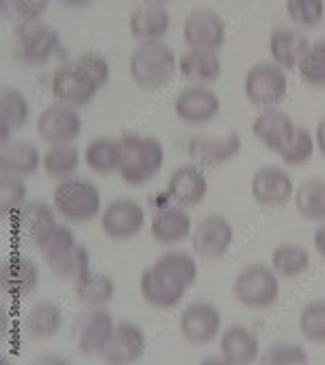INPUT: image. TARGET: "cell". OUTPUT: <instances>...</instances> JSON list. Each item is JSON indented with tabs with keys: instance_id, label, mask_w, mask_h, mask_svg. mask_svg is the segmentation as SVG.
I'll return each instance as SVG.
<instances>
[{
	"instance_id": "obj_1",
	"label": "cell",
	"mask_w": 325,
	"mask_h": 365,
	"mask_svg": "<svg viewBox=\"0 0 325 365\" xmlns=\"http://www.w3.org/2000/svg\"><path fill=\"white\" fill-rule=\"evenodd\" d=\"M165 150L156 137L150 135H124L122 137V163L119 176L126 185L142 187L150 182L163 168Z\"/></svg>"
},
{
	"instance_id": "obj_2",
	"label": "cell",
	"mask_w": 325,
	"mask_h": 365,
	"mask_svg": "<svg viewBox=\"0 0 325 365\" xmlns=\"http://www.w3.org/2000/svg\"><path fill=\"white\" fill-rule=\"evenodd\" d=\"M128 70L134 85L148 91H159L174 81L178 61L169 46L159 41H148L139 46L130 55Z\"/></svg>"
},
{
	"instance_id": "obj_3",
	"label": "cell",
	"mask_w": 325,
	"mask_h": 365,
	"mask_svg": "<svg viewBox=\"0 0 325 365\" xmlns=\"http://www.w3.org/2000/svg\"><path fill=\"white\" fill-rule=\"evenodd\" d=\"M55 211L70 222H89L100 213V190L87 178H65L53 192Z\"/></svg>"
},
{
	"instance_id": "obj_4",
	"label": "cell",
	"mask_w": 325,
	"mask_h": 365,
	"mask_svg": "<svg viewBox=\"0 0 325 365\" xmlns=\"http://www.w3.org/2000/svg\"><path fill=\"white\" fill-rule=\"evenodd\" d=\"M232 294L247 309H269L280 298L277 274L273 272V267H267L262 263L247 265L235 279Z\"/></svg>"
},
{
	"instance_id": "obj_5",
	"label": "cell",
	"mask_w": 325,
	"mask_h": 365,
	"mask_svg": "<svg viewBox=\"0 0 325 365\" xmlns=\"http://www.w3.org/2000/svg\"><path fill=\"white\" fill-rule=\"evenodd\" d=\"M245 96L252 105L262 109H273L287 96L289 81L282 68L275 63H256L245 74Z\"/></svg>"
},
{
	"instance_id": "obj_6",
	"label": "cell",
	"mask_w": 325,
	"mask_h": 365,
	"mask_svg": "<svg viewBox=\"0 0 325 365\" xmlns=\"http://www.w3.org/2000/svg\"><path fill=\"white\" fill-rule=\"evenodd\" d=\"M14 57L24 66H41L59 51V33L48 24H28L14 33Z\"/></svg>"
},
{
	"instance_id": "obj_7",
	"label": "cell",
	"mask_w": 325,
	"mask_h": 365,
	"mask_svg": "<svg viewBox=\"0 0 325 365\" xmlns=\"http://www.w3.org/2000/svg\"><path fill=\"white\" fill-rule=\"evenodd\" d=\"M115 331L113 315L100 307L91 309L76 317L72 327V337L82 356H102L111 335Z\"/></svg>"
},
{
	"instance_id": "obj_8",
	"label": "cell",
	"mask_w": 325,
	"mask_h": 365,
	"mask_svg": "<svg viewBox=\"0 0 325 365\" xmlns=\"http://www.w3.org/2000/svg\"><path fill=\"white\" fill-rule=\"evenodd\" d=\"M98 83L91 78L76 61L61 66L50 81V91L59 105L85 107L98 94Z\"/></svg>"
},
{
	"instance_id": "obj_9",
	"label": "cell",
	"mask_w": 325,
	"mask_h": 365,
	"mask_svg": "<svg viewBox=\"0 0 325 365\" xmlns=\"http://www.w3.org/2000/svg\"><path fill=\"white\" fill-rule=\"evenodd\" d=\"M182 35L191 51L217 53L225 41V24L213 9H193L184 20Z\"/></svg>"
},
{
	"instance_id": "obj_10",
	"label": "cell",
	"mask_w": 325,
	"mask_h": 365,
	"mask_svg": "<svg viewBox=\"0 0 325 365\" xmlns=\"http://www.w3.org/2000/svg\"><path fill=\"white\" fill-rule=\"evenodd\" d=\"M82 130V118L74 107L53 105L43 109L37 118V133L46 144L61 146L70 144Z\"/></svg>"
},
{
	"instance_id": "obj_11",
	"label": "cell",
	"mask_w": 325,
	"mask_h": 365,
	"mask_svg": "<svg viewBox=\"0 0 325 365\" xmlns=\"http://www.w3.org/2000/svg\"><path fill=\"white\" fill-rule=\"evenodd\" d=\"M189 157L198 168H219L225 161L235 159L241 153V137L239 133L230 130L223 137L211 135H193L187 144Z\"/></svg>"
},
{
	"instance_id": "obj_12",
	"label": "cell",
	"mask_w": 325,
	"mask_h": 365,
	"mask_svg": "<svg viewBox=\"0 0 325 365\" xmlns=\"http://www.w3.org/2000/svg\"><path fill=\"white\" fill-rule=\"evenodd\" d=\"M180 333L193 346L211 344L221 333V313L211 302H191L180 313Z\"/></svg>"
},
{
	"instance_id": "obj_13",
	"label": "cell",
	"mask_w": 325,
	"mask_h": 365,
	"mask_svg": "<svg viewBox=\"0 0 325 365\" xmlns=\"http://www.w3.org/2000/svg\"><path fill=\"white\" fill-rule=\"evenodd\" d=\"M144 224H146L144 207L130 198L113 200L102 211V217H100V226L105 235L117 242L134 237L144 228Z\"/></svg>"
},
{
	"instance_id": "obj_14",
	"label": "cell",
	"mask_w": 325,
	"mask_h": 365,
	"mask_svg": "<svg viewBox=\"0 0 325 365\" xmlns=\"http://www.w3.org/2000/svg\"><path fill=\"white\" fill-rule=\"evenodd\" d=\"M252 196L262 207H284L295 196L291 174L282 168L265 165L252 178Z\"/></svg>"
},
{
	"instance_id": "obj_15",
	"label": "cell",
	"mask_w": 325,
	"mask_h": 365,
	"mask_svg": "<svg viewBox=\"0 0 325 365\" xmlns=\"http://www.w3.org/2000/svg\"><path fill=\"white\" fill-rule=\"evenodd\" d=\"M139 289H142V296L148 304L161 311L176 309L182 302L184 294H187V287L178 283L174 277H169L159 265L144 269L142 281H139Z\"/></svg>"
},
{
	"instance_id": "obj_16",
	"label": "cell",
	"mask_w": 325,
	"mask_h": 365,
	"mask_svg": "<svg viewBox=\"0 0 325 365\" xmlns=\"http://www.w3.org/2000/svg\"><path fill=\"white\" fill-rule=\"evenodd\" d=\"M235 231L232 224L221 215H206L193 231L191 246L193 252L202 259H219L228 252Z\"/></svg>"
},
{
	"instance_id": "obj_17",
	"label": "cell",
	"mask_w": 325,
	"mask_h": 365,
	"mask_svg": "<svg viewBox=\"0 0 325 365\" xmlns=\"http://www.w3.org/2000/svg\"><path fill=\"white\" fill-rule=\"evenodd\" d=\"M219 109H221L219 96L215 94L213 89H208L206 85L187 87L174 103L176 115L182 122L193 124V126H200V124H206V122L215 120Z\"/></svg>"
},
{
	"instance_id": "obj_18",
	"label": "cell",
	"mask_w": 325,
	"mask_h": 365,
	"mask_svg": "<svg viewBox=\"0 0 325 365\" xmlns=\"http://www.w3.org/2000/svg\"><path fill=\"white\" fill-rule=\"evenodd\" d=\"M146 352V335L132 322H117L115 331L102 352V359L111 365L137 363Z\"/></svg>"
},
{
	"instance_id": "obj_19",
	"label": "cell",
	"mask_w": 325,
	"mask_h": 365,
	"mask_svg": "<svg viewBox=\"0 0 325 365\" xmlns=\"http://www.w3.org/2000/svg\"><path fill=\"white\" fill-rule=\"evenodd\" d=\"M252 130L258 140L267 146V150L271 153H277L280 155L295 137V122L277 109H267L265 113H260L254 124H252Z\"/></svg>"
},
{
	"instance_id": "obj_20",
	"label": "cell",
	"mask_w": 325,
	"mask_h": 365,
	"mask_svg": "<svg viewBox=\"0 0 325 365\" xmlns=\"http://www.w3.org/2000/svg\"><path fill=\"white\" fill-rule=\"evenodd\" d=\"M167 192L180 207H196L208 194V180H206L202 168H198V165H180L169 176Z\"/></svg>"
},
{
	"instance_id": "obj_21",
	"label": "cell",
	"mask_w": 325,
	"mask_h": 365,
	"mask_svg": "<svg viewBox=\"0 0 325 365\" xmlns=\"http://www.w3.org/2000/svg\"><path fill=\"white\" fill-rule=\"evenodd\" d=\"M169 24H171L169 9L165 7V3H156V0L154 3H144L134 7L128 20L132 37L142 39L144 43L159 41L169 31Z\"/></svg>"
},
{
	"instance_id": "obj_22",
	"label": "cell",
	"mask_w": 325,
	"mask_h": 365,
	"mask_svg": "<svg viewBox=\"0 0 325 365\" xmlns=\"http://www.w3.org/2000/svg\"><path fill=\"white\" fill-rule=\"evenodd\" d=\"M308 48V39L295 29H275L269 37V53L277 68L295 70Z\"/></svg>"
},
{
	"instance_id": "obj_23",
	"label": "cell",
	"mask_w": 325,
	"mask_h": 365,
	"mask_svg": "<svg viewBox=\"0 0 325 365\" xmlns=\"http://www.w3.org/2000/svg\"><path fill=\"white\" fill-rule=\"evenodd\" d=\"M221 354L223 361L230 365H245V363H254L260 356V346H258V337L245 329V327H228L221 333Z\"/></svg>"
},
{
	"instance_id": "obj_24",
	"label": "cell",
	"mask_w": 325,
	"mask_h": 365,
	"mask_svg": "<svg viewBox=\"0 0 325 365\" xmlns=\"http://www.w3.org/2000/svg\"><path fill=\"white\" fill-rule=\"evenodd\" d=\"M14 217H16L18 233L24 240H31L33 244L37 242V237L41 233H46L48 228H53L57 224L55 207H50L48 202H41V200H26L14 213Z\"/></svg>"
},
{
	"instance_id": "obj_25",
	"label": "cell",
	"mask_w": 325,
	"mask_h": 365,
	"mask_svg": "<svg viewBox=\"0 0 325 365\" xmlns=\"http://www.w3.org/2000/svg\"><path fill=\"white\" fill-rule=\"evenodd\" d=\"M191 233V217L178 207H165L152 217V237L159 244H178Z\"/></svg>"
},
{
	"instance_id": "obj_26",
	"label": "cell",
	"mask_w": 325,
	"mask_h": 365,
	"mask_svg": "<svg viewBox=\"0 0 325 365\" xmlns=\"http://www.w3.org/2000/svg\"><path fill=\"white\" fill-rule=\"evenodd\" d=\"M41 161L43 159L39 150L28 142H7L3 144V150H0V168H3V174L31 176L37 172Z\"/></svg>"
},
{
	"instance_id": "obj_27",
	"label": "cell",
	"mask_w": 325,
	"mask_h": 365,
	"mask_svg": "<svg viewBox=\"0 0 325 365\" xmlns=\"http://www.w3.org/2000/svg\"><path fill=\"white\" fill-rule=\"evenodd\" d=\"M39 283V269L28 259H9L3 265V292L11 296H28Z\"/></svg>"
},
{
	"instance_id": "obj_28",
	"label": "cell",
	"mask_w": 325,
	"mask_h": 365,
	"mask_svg": "<svg viewBox=\"0 0 325 365\" xmlns=\"http://www.w3.org/2000/svg\"><path fill=\"white\" fill-rule=\"evenodd\" d=\"M85 163L91 172H96V174L119 172L122 140H113V137H98V140L89 142L85 148Z\"/></svg>"
},
{
	"instance_id": "obj_29",
	"label": "cell",
	"mask_w": 325,
	"mask_h": 365,
	"mask_svg": "<svg viewBox=\"0 0 325 365\" xmlns=\"http://www.w3.org/2000/svg\"><path fill=\"white\" fill-rule=\"evenodd\" d=\"M178 70L184 78L213 83L221 76V59L211 51H189L178 59Z\"/></svg>"
},
{
	"instance_id": "obj_30",
	"label": "cell",
	"mask_w": 325,
	"mask_h": 365,
	"mask_svg": "<svg viewBox=\"0 0 325 365\" xmlns=\"http://www.w3.org/2000/svg\"><path fill=\"white\" fill-rule=\"evenodd\" d=\"M61 322L63 315L55 302H37L24 317V331L35 339H48L61 329Z\"/></svg>"
},
{
	"instance_id": "obj_31",
	"label": "cell",
	"mask_w": 325,
	"mask_h": 365,
	"mask_svg": "<svg viewBox=\"0 0 325 365\" xmlns=\"http://www.w3.org/2000/svg\"><path fill=\"white\" fill-rule=\"evenodd\" d=\"M31 113V105L26 96L18 89L5 87L3 96H0V124H3V144H7L9 133L18 130L26 124Z\"/></svg>"
},
{
	"instance_id": "obj_32",
	"label": "cell",
	"mask_w": 325,
	"mask_h": 365,
	"mask_svg": "<svg viewBox=\"0 0 325 365\" xmlns=\"http://www.w3.org/2000/svg\"><path fill=\"white\" fill-rule=\"evenodd\" d=\"M74 296L78 302L87 307H102L113 300L115 296V283L107 277V274L89 272L82 279L74 281Z\"/></svg>"
},
{
	"instance_id": "obj_33",
	"label": "cell",
	"mask_w": 325,
	"mask_h": 365,
	"mask_svg": "<svg viewBox=\"0 0 325 365\" xmlns=\"http://www.w3.org/2000/svg\"><path fill=\"white\" fill-rule=\"evenodd\" d=\"M271 267L277 277L295 279L310 267V255L306 248L295 244H282L277 246L271 255Z\"/></svg>"
},
{
	"instance_id": "obj_34",
	"label": "cell",
	"mask_w": 325,
	"mask_h": 365,
	"mask_svg": "<svg viewBox=\"0 0 325 365\" xmlns=\"http://www.w3.org/2000/svg\"><path fill=\"white\" fill-rule=\"evenodd\" d=\"M293 198L302 217L312 222L325 220V180H306Z\"/></svg>"
},
{
	"instance_id": "obj_35",
	"label": "cell",
	"mask_w": 325,
	"mask_h": 365,
	"mask_svg": "<svg viewBox=\"0 0 325 365\" xmlns=\"http://www.w3.org/2000/svg\"><path fill=\"white\" fill-rule=\"evenodd\" d=\"M50 269L55 277L59 279H65V281H78L82 279L85 274H89V265H91V259H89V250L85 246H74L72 250H68L65 255L48 261Z\"/></svg>"
},
{
	"instance_id": "obj_36",
	"label": "cell",
	"mask_w": 325,
	"mask_h": 365,
	"mask_svg": "<svg viewBox=\"0 0 325 365\" xmlns=\"http://www.w3.org/2000/svg\"><path fill=\"white\" fill-rule=\"evenodd\" d=\"M161 269H165L169 277H174L178 283H182L184 287H191L198 279V263L191 255L182 252V250H174V252H165L156 259V263Z\"/></svg>"
},
{
	"instance_id": "obj_37",
	"label": "cell",
	"mask_w": 325,
	"mask_h": 365,
	"mask_svg": "<svg viewBox=\"0 0 325 365\" xmlns=\"http://www.w3.org/2000/svg\"><path fill=\"white\" fill-rule=\"evenodd\" d=\"M35 246L43 255L46 261H53V259L65 255L68 250H72L76 246V237L72 233V228H68L63 224H55L53 228H48V231L37 237Z\"/></svg>"
},
{
	"instance_id": "obj_38",
	"label": "cell",
	"mask_w": 325,
	"mask_h": 365,
	"mask_svg": "<svg viewBox=\"0 0 325 365\" xmlns=\"http://www.w3.org/2000/svg\"><path fill=\"white\" fill-rule=\"evenodd\" d=\"M80 163V153L78 148H74L72 144H61V146H53L48 153L43 155L41 168L46 170L48 176L55 178H65L68 174H72Z\"/></svg>"
},
{
	"instance_id": "obj_39",
	"label": "cell",
	"mask_w": 325,
	"mask_h": 365,
	"mask_svg": "<svg viewBox=\"0 0 325 365\" xmlns=\"http://www.w3.org/2000/svg\"><path fill=\"white\" fill-rule=\"evenodd\" d=\"M3 16L5 20H9L16 29H22V26H28V24H37L41 14L48 9V3H31V0H5L3 5Z\"/></svg>"
},
{
	"instance_id": "obj_40",
	"label": "cell",
	"mask_w": 325,
	"mask_h": 365,
	"mask_svg": "<svg viewBox=\"0 0 325 365\" xmlns=\"http://www.w3.org/2000/svg\"><path fill=\"white\" fill-rule=\"evenodd\" d=\"M299 331L308 341L325 344V300H314L302 309Z\"/></svg>"
},
{
	"instance_id": "obj_41",
	"label": "cell",
	"mask_w": 325,
	"mask_h": 365,
	"mask_svg": "<svg viewBox=\"0 0 325 365\" xmlns=\"http://www.w3.org/2000/svg\"><path fill=\"white\" fill-rule=\"evenodd\" d=\"M297 70L308 85L325 87V39L310 43V48L302 57Z\"/></svg>"
},
{
	"instance_id": "obj_42",
	"label": "cell",
	"mask_w": 325,
	"mask_h": 365,
	"mask_svg": "<svg viewBox=\"0 0 325 365\" xmlns=\"http://www.w3.org/2000/svg\"><path fill=\"white\" fill-rule=\"evenodd\" d=\"M287 14L297 26L314 29L325 20V5L321 0H289Z\"/></svg>"
},
{
	"instance_id": "obj_43",
	"label": "cell",
	"mask_w": 325,
	"mask_h": 365,
	"mask_svg": "<svg viewBox=\"0 0 325 365\" xmlns=\"http://www.w3.org/2000/svg\"><path fill=\"white\" fill-rule=\"evenodd\" d=\"M24 202H26V187L20 180V176L3 174V180H0V213H3V217L14 215Z\"/></svg>"
},
{
	"instance_id": "obj_44",
	"label": "cell",
	"mask_w": 325,
	"mask_h": 365,
	"mask_svg": "<svg viewBox=\"0 0 325 365\" xmlns=\"http://www.w3.org/2000/svg\"><path fill=\"white\" fill-rule=\"evenodd\" d=\"M258 361L265 365H295V363H308V354L299 344L280 341V344L269 346L258 356Z\"/></svg>"
},
{
	"instance_id": "obj_45",
	"label": "cell",
	"mask_w": 325,
	"mask_h": 365,
	"mask_svg": "<svg viewBox=\"0 0 325 365\" xmlns=\"http://www.w3.org/2000/svg\"><path fill=\"white\" fill-rule=\"evenodd\" d=\"M312 153H314L312 135L304 126H297L295 137L291 140V144L280 153V157L287 165H304L312 159Z\"/></svg>"
},
{
	"instance_id": "obj_46",
	"label": "cell",
	"mask_w": 325,
	"mask_h": 365,
	"mask_svg": "<svg viewBox=\"0 0 325 365\" xmlns=\"http://www.w3.org/2000/svg\"><path fill=\"white\" fill-rule=\"evenodd\" d=\"M76 63H78L91 78H94V81L98 83L100 89L109 83L111 68H109V63H107L105 57H100V55H82V57L76 59Z\"/></svg>"
},
{
	"instance_id": "obj_47",
	"label": "cell",
	"mask_w": 325,
	"mask_h": 365,
	"mask_svg": "<svg viewBox=\"0 0 325 365\" xmlns=\"http://www.w3.org/2000/svg\"><path fill=\"white\" fill-rule=\"evenodd\" d=\"M314 248L325 259V224L321 228H316V233H314Z\"/></svg>"
},
{
	"instance_id": "obj_48",
	"label": "cell",
	"mask_w": 325,
	"mask_h": 365,
	"mask_svg": "<svg viewBox=\"0 0 325 365\" xmlns=\"http://www.w3.org/2000/svg\"><path fill=\"white\" fill-rule=\"evenodd\" d=\"M316 148L325 155V118L316 126Z\"/></svg>"
}]
</instances>
